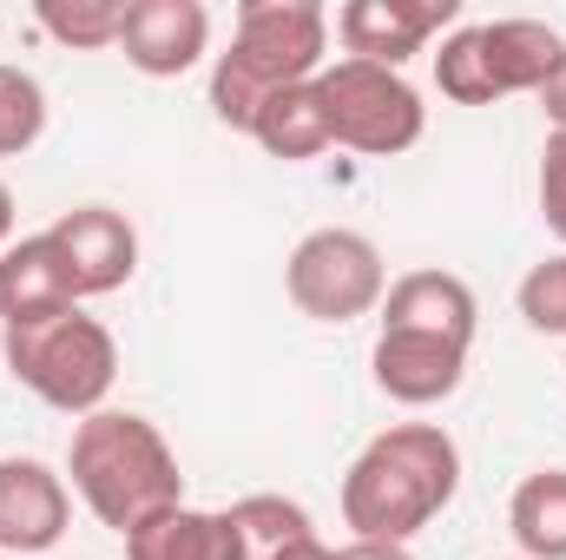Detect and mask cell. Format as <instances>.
Listing matches in <instances>:
<instances>
[{"mask_svg": "<svg viewBox=\"0 0 566 560\" xmlns=\"http://www.w3.org/2000/svg\"><path fill=\"white\" fill-rule=\"evenodd\" d=\"M461 495V448L441 422H396L363 442L343 475V521L356 541H416Z\"/></svg>", "mask_w": 566, "mask_h": 560, "instance_id": "cell-1", "label": "cell"}, {"mask_svg": "<svg viewBox=\"0 0 566 560\" xmlns=\"http://www.w3.org/2000/svg\"><path fill=\"white\" fill-rule=\"evenodd\" d=\"M66 475H73V495L93 508V521L113 528L119 541L145 528L151 515L185 501L178 448L158 435V422L133 416V409L80 416L73 442H66Z\"/></svg>", "mask_w": 566, "mask_h": 560, "instance_id": "cell-2", "label": "cell"}, {"mask_svg": "<svg viewBox=\"0 0 566 560\" xmlns=\"http://www.w3.org/2000/svg\"><path fill=\"white\" fill-rule=\"evenodd\" d=\"M323 53H329V13L316 0H244L231 46L211 66V113L231 133H251L264 100L323 73Z\"/></svg>", "mask_w": 566, "mask_h": 560, "instance_id": "cell-3", "label": "cell"}, {"mask_svg": "<svg viewBox=\"0 0 566 560\" xmlns=\"http://www.w3.org/2000/svg\"><path fill=\"white\" fill-rule=\"evenodd\" d=\"M0 356H7V376L60 416H99L119 383V343L80 303L27 323H0Z\"/></svg>", "mask_w": 566, "mask_h": 560, "instance_id": "cell-4", "label": "cell"}, {"mask_svg": "<svg viewBox=\"0 0 566 560\" xmlns=\"http://www.w3.org/2000/svg\"><path fill=\"white\" fill-rule=\"evenodd\" d=\"M566 60V40L547 20H481L454 27L434 53V86L454 106H494L507 93H541Z\"/></svg>", "mask_w": 566, "mask_h": 560, "instance_id": "cell-5", "label": "cell"}, {"mask_svg": "<svg viewBox=\"0 0 566 560\" xmlns=\"http://www.w3.org/2000/svg\"><path fill=\"white\" fill-rule=\"evenodd\" d=\"M316 100L329 120V145H349L363 158H396L428 133L422 93L396 66H369V60L343 53L316 73Z\"/></svg>", "mask_w": 566, "mask_h": 560, "instance_id": "cell-6", "label": "cell"}, {"mask_svg": "<svg viewBox=\"0 0 566 560\" xmlns=\"http://www.w3.org/2000/svg\"><path fill=\"white\" fill-rule=\"evenodd\" d=\"M283 290L303 317L316 323H356L369 310H382V290H389V265L376 251V238L349 231V225H323L310 231L290 265H283Z\"/></svg>", "mask_w": 566, "mask_h": 560, "instance_id": "cell-7", "label": "cell"}, {"mask_svg": "<svg viewBox=\"0 0 566 560\" xmlns=\"http://www.w3.org/2000/svg\"><path fill=\"white\" fill-rule=\"evenodd\" d=\"M46 238H53V251H60L66 283H73L80 303L126 290L133 271H139V231H133V218L113 211V205H73V211H60V218L46 225Z\"/></svg>", "mask_w": 566, "mask_h": 560, "instance_id": "cell-8", "label": "cell"}, {"mask_svg": "<svg viewBox=\"0 0 566 560\" xmlns=\"http://www.w3.org/2000/svg\"><path fill=\"white\" fill-rule=\"evenodd\" d=\"M454 20H461V0H349V7H336V40L349 46V60L402 73Z\"/></svg>", "mask_w": 566, "mask_h": 560, "instance_id": "cell-9", "label": "cell"}, {"mask_svg": "<svg viewBox=\"0 0 566 560\" xmlns=\"http://www.w3.org/2000/svg\"><path fill=\"white\" fill-rule=\"evenodd\" d=\"M73 488L40 455H0V548L7 554H46L66 541Z\"/></svg>", "mask_w": 566, "mask_h": 560, "instance_id": "cell-10", "label": "cell"}, {"mask_svg": "<svg viewBox=\"0 0 566 560\" xmlns=\"http://www.w3.org/2000/svg\"><path fill=\"white\" fill-rule=\"evenodd\" d=\"M119 53L145 80H178L211 53V13L205 0H126Z\"/></svg>", "mask_w": 566, "mask_h": 560, "instance_id": "cell-11", "label": "cell"}, {"mask_svg": "<svg viewBox=\"0 0 566 560\" xmlns=\"http://www.w3.org/2000/svg\"><path fill=\"white\" fill-rule=\"evenodd\" d=\"M376 390L402 409H434L468 383V343L448 336H422V330H382L369 350Z\"/></svg>", "mask_w": 566, "mask_h": 560, "instance_id": "cell-12", "label": "cell"}, {"mask_svg": "<svg viewBox=\"0 0 566 560\" xmlns=\"http://www.w3.org/2000/svg\"><path fill=\"white\" fill-rule=\"evenodd\" d=\"M126 560H251V541L231 521V508H185L178 501L126 535Z\"/></svg>", "mask_w": 566, "mask_h": 560, "instance_id": "cell-13", "label": "cell"}, {"mask_svg": "<svg viewBox=\"0 0 566 560\" xmlns=\"http://www.w3.org/2000/svg\"><path fill=\"white\" fill-rule=\"evenodd\" d=\"M481 303L454 271H409L382 290V330H422V336H448V343H474Z\"/></svg>", "mask_w": 566, "mask_h": 560, "instance_id": "cell-14", "label": "cell"}, {"mask_svg": "<svg viewBox=\"0 0 566 560\" xmlns=\"http://www.w3.org/2000/svg\"><path fill=\"white\" fill-rule=\"evenodd\" d=\"M80 303L73 283H66V265L53 251L46 231L33 238H13L0 251V323H27V317H46V310H66Z\"/></svg>", "mask_w": 566, "mask_h": 560, "instance_id": "cell-15", "label": "cell"}, {"mask_svg": "<svg viewBox=\"0 0 566 560\" xmlns=\"http://www.w3.org/2000/svg\"><path fill=\"white\" fill-rule=\"evenodd\" d=\"M507 535L521 560H566V468H534L507 501Z\"/></svg>", "mask_w": 566, "mask_h": 560, "instance_id": "cell-16", "label": "cell"}, {"mask_svg": "<svg viewBox=\"0 0 566 560\" xmlns=\"http://www.w3.org/2000/svg\"><path fill=\"white\" fill-rule=\"evenodd\" d=\"M251 139L264 145L283 165H303L316 152H329V120H323V100H316V80L303 86H283L277 100H264V113L251 120Z\"/></svg>", "mask_w": 566, "mask_h": 560, "instance_id": "cell-17", "label": "cell"}, {"mask_svg": "<svg viewBox=\"0 0 566 560\" xmlns=\"http://www.w3.org/2000/svg\"><path fill=\"white\" fill-rule=\"evenodd\" d=\"M33 20H40V33H53L73 53H106V46H119L126 0H40Z\"/></svg>", "mask_w": 566, "mask_h": 560, "instance_id": "cell-18", "label": "cell"}, {"mask_svg": "<svg viewBox=\"0 0 566 560\" xmlns=\"http://www.w3.org/2000/svg\"><path fill=\"white\" fill-rule=\"evenodd\" d=\"M46 133V86L27 66H0V158L33 152Z\"/></svg>", "mask_w": 566, "mask_h": 560, "instance_id": "cell-19", "label": "cell"}, {"mask_svg": "<svg viewBox=\"0 0 566 560\" xmlns=\"http://www.w3.org/2000/svg\"><path fill=\"white\" fill-rule=\"evenodd\" d=\"M231 521L244 528L251 560L271 554V548H283V541L316 535V528H310V508H303V501H290V495H244V501H231Z\"/></svg>", "mask_w": 566, "mask_h": 560, "instance_id": "cell-20", "label": "cell"}, {"mask_svg": "<svg viewBox=\"0 0 566 560\" xmlns=\"http://www.w3.org/2000/svg\"><path fill=\"white\" fill-rule=\"evenodd\" d=\"M521 317H527V330H541V336H566V251L554 258H541L527 278H521Z\"/></svg>", "mask_w": 566, "mask_h": 560, "instance_id": "cell-21", "label": "cell"}, {"mask_svg": "<svg viewBox=\"0 0 566 560\" xmlns=\"http://www.w3.org/2000/svg\"><path fill=\"white\" fill-rule=\"evenodd\" d=\"M541 218L566 245V139L560 133H547V145H541Z\"/></svg>", "mask_w": 566, "mask_h": 560, "instance_id": "cell-22", "label": "cell"}, {"mask_svg": "<svg viewBox=\"0 0 566 560\" xmlns=\"http://www.w3.org/2000/svg\"><path fill=\"white\" fill-rule=\"evenodd\" d=\"M534 100H541V113H547V126H554V133L566 139V60H560V73H554V80H547V86H541Z\"/></svg>", "mask_w": 566, "mask_h": 560, "instance_id": "cell-23", "label": "cell"}, {"mask_svg": "<svg viewBox=\"0 0 566 560\" xmlns=\"http://www.w3.org/2000/svg\"><path fill=\"white\" fill-rule=\"evenodd\" d=\"M336 560H416L402 541H349V548H336Z\"/></svg>", "mask_w": 566, "mask_h": 560, "instance_id": "cell-24", "label": "cell"}, {"mask_svg": "<svg viewBox=\"0 0 566 560\" xmlns=\"http://www.w3.org/2000/svg\"><path fill=\"white\" fill-rule=\"evenodd\" d=\"M258 560H336V548H323L316 535H303V541H283V548H271V554Z\"/></svg>", "mask_w": 566, "mask_h": 560, "instance_id": "cell-25", "label": "cell"}, {"mask_svg": "<svg viewBox=\"0 0 566 560\" xmlns=\"http://www.w3.org/2000/svg\"><path fill=\"white\" fill-rule=\"evenodd\" d=\"M7 245H13V191L0 185V251H7Z\"/></svg>", "mask_w": 566, "mask_h": 560, "instance_id": "cell-26", "label": "cell"}]
</instances>
